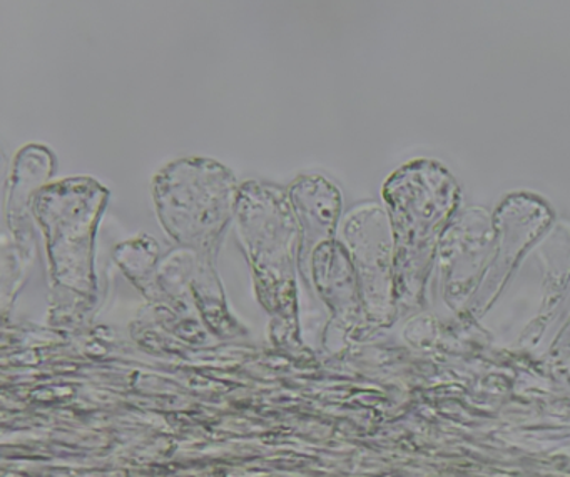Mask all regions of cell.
<instances>
[{
    "instance_id": "cell-1",
    "label": "cell",
    "mask_w": 570,
    "mask_h": 477,
    "mask_svg": "<svg viewBox=\"0 0 570 477\" xmlns=\"http://www.w3.org/2000/svg\"><path fill=\"white\" fill-rule=\"evenodd\" d=\"M459 183L432 159H415L385 186L395 274L403 290H420L439 257L442 237L460 206Z\"/></svg>"
},
{
    "instance_id": "cell-2",
    "label": "cell",
    "mask_w": 570,
    "mask_h": 477,
    "mask_svg": "<svg viewBox=\"0 0 570 477\" xmlns=\"http://www.w3.org/2000/svg\"><path fill=\"white\" fill-rule=\"evenodd\" d=\"M552 220V209L540 197L525 192L505 197L493 213L495 244L485 282H503Z\"/></svg>"
},
{
    "instance_id": "cell-3",
    "label": "cell",
    "mask_w": 570,
    "mask_h": 477,
    "mask_svg": "<svg viewBox=\"0 0 570 477\" xmlns=\"http://www.w3.org/2000/svg\"><path fill=\"white\" fill-rule=\"evenodd\" d=\"M495 244L493 217L470 207L452 220L439 247V266L446 286L462 287L476 280L489 267Z\"/></svg>"
}]
</instances>
